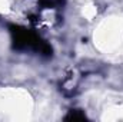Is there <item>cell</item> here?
<instances>
[{"label":"cell","instance_id":"1","mask_svg":"<svg viewBox=\"0 0 123 122\" xmlns=\"http://www.w3.org/2000/svg\"><path fill=\"white\" fill-rule=\"evenodd\" d=\"M9 32L12 36V47L14 50L34 52L43 56H52V46L36 32L19 25H10Z\"/></svg>","mask_w":123,"mask_h":122},{"label":"cell","instance_id":"2","mask_svg":"<svg viewBox=\"0 0 123 122\" xmlns=\"http://www.w3.org/2000/svg\"><path fill=\"white\" fill-rule=\"evenodd\" d=\"M37 3L43 9H55V10H59V9L63 7L64 0H37Z\"/></svg>","mask_w":123,"mask_h":122},{"label":"cell","instance_id":"3","mask_svg":"<svg viewBox=\"0 0 123 122\" xmlns=\"http://www.w3.org/2000/svg\"><path fill=\"white\" fill-rule=\"evenodd\" d=\"M86 119V115L82 112V111H77V109H72L66 116H64V121H85Z\"/></svg>","mask_w":123,"mask_h":122}]
</instances>
